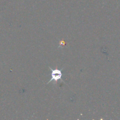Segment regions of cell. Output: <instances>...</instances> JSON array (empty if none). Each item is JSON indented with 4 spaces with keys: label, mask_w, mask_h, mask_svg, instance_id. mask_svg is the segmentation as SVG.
Wrapping results in <instances>:
<instances>
[{
    "label": "cell",
    "mask_w": 120,
    "mask_h": 120,
    "mask_svg": "<svg viewBox=\"0 0 120 120\" xmlns=\"http://www.w3.org/2000/svg\"><path fill=\"white\" fill-rule=\"evenodd\" d=\"M49 70L51 71V73L49 75L51 78H50V80L47 83V84H49L51 82H53L54 84H55V83L58 82L59 80L64 82V81L62 80V70H63V68L61 69H59L58 68L53 69L51 68H50V67H49Z\"/></svg>",
    "instance_id": "obj_1"
}]
</instances>
